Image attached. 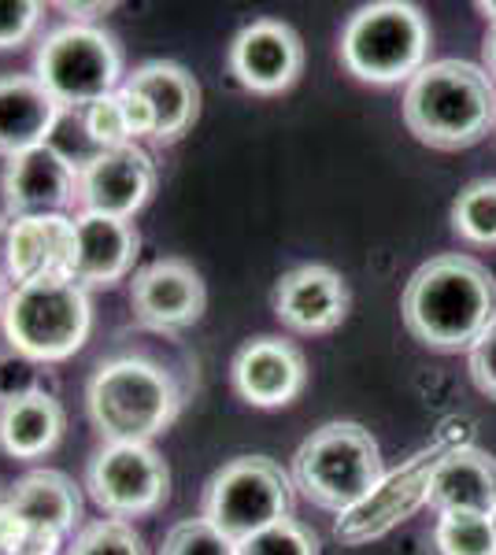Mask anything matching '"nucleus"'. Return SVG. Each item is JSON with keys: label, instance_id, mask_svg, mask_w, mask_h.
I'll list each match as a JSON object with an SVG mask.
<instances>
[{"label": "nucleus", "instance_id": "nucleus-1", "mask_svg": "<svg viewBox=\"0 0 496 555\" xmlns=\"http://www.w3.org/2000/svg\"><path fill=\"white\" fill-rule=\"evenodd\" d=\"M404 326L434 352H471L496 322V278L471 256H434L404 289Z\"/></svg>", "mask_w": 496, "mask_h": 555}, {"label": "nucleus", "instance_id": "nucleus-2", "mask_svg": "<svg viewBox=\"0 0 496 555\" xmlns=\"http://www.w3.org/2000/svg\"><path fill=\"white\" fill-rule=\"evenodd\" d=\"M404 127L441 152L471 149L496 127V86L489 70L467 60H437L408 82Z\"/></svg>", "mask_w": 496, "mask_h": 555}, {"label": "nucleus", "instance_id": "nucleus-3", "mask_svg": "<svg viewBox=\"0 0 496 555\" xmlns=\"http://www.w3.org/2000/svg\"><path fill=\"white\" fill-rule=\"evenodd\" d=\"M178 389L160 363L141 356H115L86 385V411L104 444H152L175 423Z\"/></svg>", "mask_w": 496, "mask_h": 555}, {"label": "nucleus", "instance_id": "nucleus-4", "mask_svg": "<svg viewBox=\"0 0 496 555\" xmlns=\"http://www.w3.org/2000/svg\"><path fill=\"white\" fill-rule=\"evenodd\" d=\"M0 322L15 356L30 363H63L82 352L93 330L89 289L71 278H38V282L15 285L4 300Z\"/></svg>", "mask_w": 496, "mask_h": 555}, {"label": "nucleus", "instance_id": "nucleus-5", "mask_svg": "<svg viewBox=\"0 0 496 555\" xmlns=\"http://www.w3.org/2000/svg\"><path fill=\"white\" fill-rule=\"evenodd\" d=\"M430 23L422 8L404 0L359 8L341 34V64L371 86L411 82L430 60Z\"/></svg>", "mask_w": 496, "mask_h": 555}, {"label": "nucleus", "instance_id": "nucleus-6", "mask_svg": "<svg viewBox=\"0 0 496 555\" xmlns=\"http://www.w3.org/2000/svg\"><path fill=\"white\" fill-rule=\"evenodd\" d=\"M290 478L315 507L345 515L385 478L382 452L359 423H327L296 449Z\"/></svg>", "mask_w": 496, "mask_h": 555}, {"label": "nucleus", "instance_id": "nucleus-7", "mask_svg": "<svg viewBox=\"0 0 496 555\" xmlns=\"http://www.w3.org/2000/svg\"><path fill=\"white\" fill-rule=\"evenodd\" d=\"M34 78L49 89L63 112H86L89 104L112 96L126 82L123 52L101 26L67 23L44 34L34 56Z\"/></svg>", "mask_w": 496, "mask_h": 555}, {"label": "nucleus", "instance_id": "nucleus-8", "mask_svg": "<svg viewBox=\"0 0 496 555\" xmlns=\"http://www.w3.org/2000/svg\"><path fill=\"white\" fill-rule=\"evenodd\" d=\"M293 512V478L267 455H238L207 478L201 518L233 544L282 522Z\"/></svg>", "mask_w": 496, "mask_h": 555}, {"label": "nucleus", "instance_id": "nucleus-9", "mask_svg": "<svg viewBox=\"0 0 496 555\" xmlns=\"http://www.w3.org/2000/svg\"><path fill=\"white\" fill-rule=\"evenodd\" d=\"M86 489L107 518L126 522L164 504L170 470L152 444H101L86 467Z\"/></svg>", "mask_w": 496, "mask_h": 555}, {"label": "nucleus", "instance_id": "nucleus-10", "mask_svg": "<svg viewBox=\"0 0 496 555\" xmlns=\"http://www.w3.org/2000/svg\"><path fill=\"white\" fill-rule=\"evenodd\" d=\"M453 444H434V449L419 452L415 460H408L404 467H396L393 474H385L378 486L359 500L356 507H348L345 515H338V533L341 544H367L378 541L400 526L404 518H411L419 507L430 504V481H434V470Z\"/></svg>", "mask_w": 496, "mask_h": 555}, {"label": "nucleus", "instance_id": "nucleus-11", "mask_svg": "<svg viewBox=\"0 0 496 555\" xmlns=\"http://www.w3.org/2000/svg\"><path fill=\"white\" fill-rule=\"evenodd\" d=\"M156 190V164L145 149L93 152L78 164V208L89 215L133 219Z\"/></svg>", "mask_w": 496, "mask_h": 555}, {"label": "nucleus", "instance_id": "nucleus-12", "mask_svg": "<svg viewBox=\"0 0 496 555\" xmlns=\"http://www.w3.org/2000/svg\"><path fill=\"white\" fill-rule=\"evenodd\" d=\"M0 190H4V211L12 219L63 215L71 204H78V164L49 141L8 159Z\"/></svg>", "mask_w": 496, "mask_h": 555}, {"label": "nucleus", "instance_id": "nucleus-13", "mask_svg": "<svg viewBox=\"0 0 496 555\" xmlns=\"http://www.w3.org/2000/svg\"><path fill=\"white\" fill-rule=\"evenodd\" d=\"M304 70V41L290 23L256 20L230 44V75L259 96L285 93Z\"/></svg>", "mask_w": 496, "mask_h": 555}, {"label": "nucleus", "instance_id": "nucleus-14", "mask_svg": "<svg viewBox=\"0 0 496 555\" xmlns=\"http://www.w3.org/2000/svg\"><path fill=\"white\" fill-rule=\"evenodd\" d=\"M230 382L252 408H285L308 385V360L282 337H252L233 356Z\"/></svg>", "mask_w": 496, "mask_h": 555}, {"label": "nucleus", "instance_id": "nucleus-15", "mask_svg": "<svg viewBox=\"0 0 496 555\" xmlns=\"http://www.w3.org/2000/svg\"><path fill=\"white\" fill-rule=\"evenodd\" d=\"M204 278L186 259H156L130 282V308L149 330H186L204 315Z\"/></svg>", "mask_w": 496, "mask_h": 555}, {"label": "nucleus", "instance_id": "nucleus-16", "mask_svg": "<svg viewBox=\"0 0 496 555\" xmlns=\"http://www.w3.org/2000/svg\"><path fill=\"white\" fill-rule=\"evenodd\" d=\"M275 315L293 334H330L348 315V285L333 267L304 263L275 285Z\"/></svg>", "mask_w": 496, "mask_h": 555}, {"label": "nucleus", "instance_id": "nucleus-17", "mask_svg": "<svg viewBox=\"0 0 496 555\" xmlns=\"http://www.w3.org/2000/svg\"><path fill=\"white\" fill-rule=\"evenodd\" d=\"M141 237L130 219L78 211L75 219V271L71 282L82 289H107L133 271Z\"/></svg>", "mask_w": 496, "mask_h": 555}, {"label": "nucleus", "instance_id": "nucleus-18", "mask_svg": "<svg viewBox=\"0 0 496 555\" xmlns=\"http://www.w3.org/2000/svg\"><path fill=\"white\" fill-rule=\"evenodd\" d=\"M126 86L133 93H141L152 107V141L160 145H175L178 138H186L193 130L196 115H201V86L175 60H149V64L133 67L126 75Z\"/></svg>", "mask_w": 496, "mask_h": 555}, {"label": "nucleus", "instance_id": "nucleus-19", "mask_svg": "<svg viewBox=\"0 0 496 555\" xmlns=\"http://www.w3.org/2000/svg\"><path fill=\"white\" fill-rule=\"evenodd\" d=\"M430 507L437 515H493L496 460L474 444H453L430 481Z\"/></svg>", "mask_w": 496, "mask_h": 555}, {"label": "nucleus", "instance_id": "nucleus-20", "mask_svg": "<svg viewBox=\"0 0 496 555\" xmlns=\"http://www.w3.org/2000/svg\"><path fill=\"white\" fill-rule=\"evenodd\" d=\"M60 119L63 107L34 75L0 78V156L12 159L20 152L49 145Z\"/></svg>", "mask_w": 496, "mask_h": 555}, {"label": "nucleus", "instance_id": "nucleus-21", "mask_svg": "<svg viewBox=\"0 0 496 555\" xmlns=\"http://www.w3.org/2000/svg\"><path fill=\"white\" fill-rule=\"evenodd\" d=\"M75 271V219L30 215L12 227V285L38 278H71Z\"/></svg>", "mask_w": 496, "mask_h": 555}, {"label": "nucleus", "instance_id": "nucleus-22", "mask_svg": "<svg viewBox=\"0 0 496 555\" xmlns=\"http://www.w3.org/2000/svg\"><path fill=\"white\" fill-rule=\"evenodd\" d=\"M67 415L52 392L34 389L0 404V452L12 460H41L60 444Z\"/></svg>", "mask_w": 496, "mask_h": 555}, {"label": "nucleus", "instance_id": "nucleus-23", "mask_svg": "<svg viewBox=\"0 0 496 555\" xmlns=\"http://www.w3.org/2000/svg\"><path fill=\"white\" fill-rule=\"evenodd\" d=\"M8 496H12V512L20 515L26 526L52 530L60 537L75 533L78 518H82V500H78V489L63 470H30V474H23L15 486H8Z\"/></svg>", "mask_w": 496, "mask_h": 555}, {"label": "nucleus", "instance_id": "nucleus-24", "mask_svg": "<svg viewBox=\"0 0 496 555\" xmlns=\"http://www.w3.org/2000/svg\"><path fill=\"white\" fill-rule=\"evenodd\" d=\"M453 230L471 245H496V178L467 185L456 196Z\"/></svg>", "mask_w": 496, "mask_h": 555}, {"label": "nucleus", "instance_id": "nucleus-25", "mask_svg": "<svg viewBox=\"0 0 496 555\" xmlns=\"http://www.w3.org/2000/svg\"><path fill=\"white\" fill-rule=\"evenodd\" d=\"M434 544L441 555H496L493 515H441Z\"/></svg>", "mask_w": 496, "mask_h": 555}, {"label": "nucleus", "instance_id": "nucleus-26", "mask_svg": "<svg viewBox=\"0 0 496 555\" xmlns=\"http://www.w3.org/2000/svg\"><path fill=\"white\" fill-rule=\"evenodd\" d=\"M67 555H145V541L123 518H97L75 533Z\"/></svg>", "mask_w": 496, "mask_h": 555}, {"label": "nucleus", "instance_id": "nucleus-27", "mask_svg": "<svg viewBox=\"0 0 496 555\" xmlns=\"http://www.w3.org/2000/svg\"><path fill=\"white\" fill-rule=\"evenodd\" d=\"M238 555H319V537L296 518H282L241 541Z\"/></svg>", "mask_w": 496, "mask_h": 555}, {"label": "nucleus", "instance_id": "nucleus-28", "mask_svg": "<svg viewBox=\"0 0 496 555\" xmlns=\"http://www.w3.org/2000/svg\"><path fill=\"white\" fill-rule=\"evenodd\" d=\"M160 555H238V544L222 537L207 518H186L167 530Z\"/></svg>", "mask_w": 496, "mask_h": 555}, {"label": "nucleus", "instance_id": "nucleus-29", "mask_svg": "<svg viewBox=\"0 0 496 555\" xmlns=\"http://www.w3.org/2000/svg\"><path fill=\"white\" fill-rule=\"evenodd\" d=\"M119 93V89H115ZM104 96V101L89 104L86 112H78V119H82V130L86 138L93 141L97 152H112V149H126L133 145V133L126 127V115L119 107V96Z\"/></svg>", "mask_w": 496, "mask_h": 555}, {"label": "nucleus", "instance_id": "nucleus-30", "mask_svg": "<svg viewBox=\"0 0 496 555\" xmlns=\"http://www.w3.org/2000/svg\"><path fill=\"white\" fill-rule=\"evenodd\" d=\"M41 12L38 0H0V49H20L38 30Z\"/></svg>", "mask_w": 496, "mask_h": 555}, {"label": "nucleus", "instance_id": "nucleus-31", "mask_svg": "<svg viewBox=\"0 0 496 555\" xmlns=\"http://www.w3.org/2000/svg\"><path fill=\"white\" fill-rule=\"evenodd\" d=\"M471 378L482 397L496 400V322L489 326V334L471 348Z\"/></svg>", "mask_w": 496, "mask_h": 555}, {"label": "nucleus", "instance_id": "nucleus-32", "mask_svg": "<svg viewBox=\"0 0 496 555\" xmlns=\"http://www.w3.org/2000/svg\"><path fill=\"white\" fill-rule=\"evenodd\" d=\"M119 107H123V115H126V127H130V133H133V141L138 138H152V130H156V119H152V107H149V101L141 93H133L130 86H119Z\"/></svg>", "mask_w": 496, "mask_h": 555}, {"label": "nucleus", "instance_id": "nucleus-33", "mask_svg": "<svg viewBox=\"0 0 496 555\" xmlns=\"http://www.w3.org/2000/svg\"><path fill=\"white\" fill-rule=\"evenodd\" d=\"M63 548V537L52 530H38V526H26L23 522V537L15 544L12 555H60Z\"/></svg>", "mask_w": 496, "mask_h": 555}, {"label": "nucleus", "instance_id": "nucleus-34", "mask_svg": "<svg viewBox=\"0 0 496 555\" xmlns=\"http://www.w3.org/2000/svg\"><path fill=\"white\" fill-rule=\"evenodd\" d=\"M12 227H15L12 215L0 211V285L12 282Z\"/></svg>", "mask_w": 496, "mask_h": 555}, {"label": "nucleus", "instance_id": "nucleus-35", "mask_svg": "<svg viewBox=\"0 0 496 555\" xmlns=\"http://www.w3.org/2000/svg\"><path fill=\"white\" fill-rule=\"evenodd\" d=\"M63 12L71 15V23H86V26H93L97 15H107V12H115V4H78V0H67V4H60Z\"/></svg>", "mask_w": 496, "mask_h": 555}, {"label": "nucleus", "instance_id": "nucleus-36", "mask_svg": "<svg viewBox=\"0 0 496 555\" xmlns=\"http://www.w3.org/2000/svg\"><path fill=\"white\" fill-rule=\"evenodd\" d=\"M485 70H489V78H496V26H489V34H485Z\"/></svg>", "mask_w": 496, "mask_h": 555}, {"label": "nucleus", "instance_id": "nucleus-37", "mask_svg": "<svg viewBox=\"0 0 496 555\" xmlns=\"http://www.w3.org/2000/svg\"><path fill=\"white\" fill-rule=\"evenodd\" d=\"M478 12H482L485 20L496 26V0H482V4H478Z\"/></svg>", "mask_w": 496, "mask_h": 555}, {"label": "nucleus", "instance_id": "nucleus-38", "mask_svg": "<svg viewBox=\"0 0 496 555\" xmlns=\"http://www.w3.org/2000/svg\"><path fill=\"white\" fill-rule=\"evenodd\" d=\"M4 507H8V489L0 486V512H4Z\"/></svg>", "mask_w": 496, "mask_h": 555}, {"label": "nucleus", "instance_id": "nucleus-39", "mask_svg": "<svg viewBox=\"0 0 496 555\" xmlns=\"http://www.w3.org/2000/svg\"><path fill=\"white\" fill-rule=\"evenodd\" d=\"M4 300H8L4 297V285H0V315H4Z\"/></svg>", "mask_w": 496, "mask_h": 555}, {"label": "nucleus", "instance_id": "nucleus-40", "mask_svg": "<svg viewBox=\"0 0 496 555\" xmlns=\"http://www.w3.org/2000/svg\"><path fill=\"white\" fill-rule=\"evenodd\" d=\"M493 526H496V512H493Z\"/></svg>", "mask_w": 496, "mask_h": 555}]
</instances>
